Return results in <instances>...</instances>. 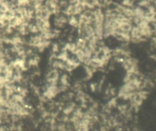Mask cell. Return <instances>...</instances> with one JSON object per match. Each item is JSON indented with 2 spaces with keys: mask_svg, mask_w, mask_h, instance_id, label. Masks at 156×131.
Here are the masks:
<instances>
[{
  "mask_svg": "<svg viewBox=\"0 0 156 131\" xmlns=\"http://www.w3.org/2000/svg\"><path fill=\"white\" fill-rule=\"evenodd\" d=\"M69 17H67L62 12L56 14L51 18L52 27L57 30H62L68 27Z\"/></svg>",
  "mask_w": 156,
  "mask_h": 131,
  "instance_id": "1",
  "label": "cell"
},
{
  "mask_svg": "<svg viewBox=\"0 0 156 131\" xmlns=\"http://www.w3.org/2000/svg\"><path fill=\"white\" fill-rule=\"evenodd\" d=\"M149 24H150L151 27H152V31H153L154 34H156V18H154L152 21H151L150 22H149Z\"/></svg>",
  "mask_w": 156,
  "mask_h": 131,
  "instance_id": "2",
  "label": "cell"
},
{
  "mask_svg": "<svg viewBox=\"0 0 156 131\" xmlns=\"http://www.w3.org/2000/svg\"><path fill=\"white\" fill-rule=\"evenodd\" d=\"M150 46L152 49L156 48V37L155 36H152V37H151Z\"/></svg>",
  "mask_w": 156,
  "mask_h": 131,
  "instance_id": "3",
  "label": "cell"
}]
</instances>
